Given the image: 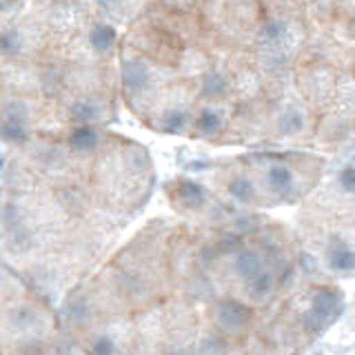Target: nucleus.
I'll return each instance as SVG.
<instances>
[{"mask_svg": "<svg viewBox=\"0 0 355 355\" xmlns=\"http://www.w3.org/2000/svg\"><path fill=\"white\" fill-rule=\"evenodd\" d=\"M231 193L238 200H249V198H253V184L247 180V178H238V180L231 182Z\"/></svg>", "mask_w": 355, "mask_h": 355, "instance_id": "nucleus-12", "label": "nucleus"}, {"mask_svg": "<svg viewBox=\"0 0 355 355\" xmlns=\"http://www.w3.org/2000/svg\"><path fill=\"white\" fill-rule=\"evenodd\" d=\"M225 87H227V83L222 80V76L211 73V76L207 78V83H205V92H207L209 96H214V94H222V92H225Z\"/></svg>", "mask_w": 355, "mask_h": 355, "instance_id": "nucleus-15", "label": "nucleus"}, {"mask_svg": "<svg viewBox=\"0 0 355 355\" xmlns=\"http://www.w3.org/2000/svg\"><path fill=\"white\" fill-rule=\"evenodd\" d=\"M271 286H273V275L266 269H260L253 277H249V293L253 300H262L264 295H269Z\"/></svg>", "mask_w": 355, "mask_h": 355, "instance_id": "nucleus-4", "label": "nucleus"}, {"mask_svg": "<svg viewBox=\"0 0 355 355\" xmlns=\"http://www.w3.org/2000/svg\"><path fill=\"white\" fill-rule=\"evenodd\" d=\"M164 122H166V127L178 129V127H182L187 122V114H184V111H169L166 118H164Z\"/></svg>", "mask_w": 355, "mask_h": 355, "instance_id": "nucleus-17", "label": "nucleus"}, {"mask_svg": "<svg viewBox=\"0 0 355 355\" xmlns=\"http://www.w3.org/2000/svg\"><path fill=\"white\" fill-rule=\"evenodd\" d=\"M282 125H284V131L295 133L302 129V116H300L297 111H286V116L282 118Z\"/></svg>", "mask_w": 355, "mask_h": 355, "instance_id": "nucleus-14", "label": "nucleus"}, {"mask_svg": "<svg viewBox=\"0 0 355 355\" xmlns=\"http://www.w3.org/2000/svg\"><path fill=\"white\" fill-rule=\"evenodd\" d=\"M331 266L336 271H351L353 269V253L349 249H333L331 251Z\"/></svg>", "mask_w": 355, "mask_h": 355, "instance_id": "nucleus-11", "label": "nucleus"}, {"mask_svg": "<svg viewBox=\"0 0 355 355\" xmlns=\"http://www.w3.org/2000/svg\"><path fill=\"white\" fill-rule=\"evenodd\" d=\"M94 116H96L94 107H89V105H76V107H73V118H76V120L87 122V120H92Z\"/></svg>", "mask_w": 355, "mask_h": 355, "instance_id": "nucleus-18", "label": "nucleus"}, {"mask_svg": "<svg viewBox=\"0 0 355 355\" xmlns=\"http://www.w3.org/2000/svg\"><path fill=\"white\" fill-rule=\"evenodd\" d=\"M125 85L131 92H138L144 85H147V69L140 62H129L125 67Z\"/></svg>", "mask_w": 355, "mask_h": 355, "instance_id": "nucleus-7", "label": "nucleus"}, {"mask_svg": "<svg viewBox=\"0 0 355 355\" xmlns=\"http://www.w3.org/2000/svg\"><path fill=\"white\" fill-rule=\"evenodd\" d=\"M96 142H98V136H96V131L92 127H80V129H76L73 131V136H71V144L78 149V151H89V149H94L96 147Z\"/></svg>", "mask_w": 355, "mask_h": 355, "instance_id": "nucleus-9", "label": "nucleus"}, {"mask_svg": "<svg viewBox=\"0 0 355 355\" xmlns=\"http://www.w3.org/2000/svg\"><path fill=\"white\" fill-rule=\"evenodd\" d=\"M94 351H96V353H114V351H116V347H114V344H111V340L103 338V340H98V342H96Z\"/></svg>", "mask_w": 355, "mask_h": 355, "instance_id": "nucleus-20", "label": "nucleus"}, {"mask_svg": "<svg viewBox=\"0 0 355 355\" xmlns=\"http://www.w3.org/2000/svg\"><path fill=\"white\" fill-rule=\"evenodd\" d=\"M353 169L349 166V169H344V173L340 175V180H342V187L347 189V191H353V187H355V182H353Z\"/></svg>", "mask_w": 355, "mask_h": 355, "instance_id": "nucleus-19", "label": "nucleus"}, {"mask_svg": "<svg viewBox=\"0 0 355 355\" xmlns=\"http://www.w3.org/2000/svg\"><path fill=\"white\" fill-rule=\"evenodd\" d=\"M178 198H180L187 207H198V205H202L205 193H202V189H200L196 182L184 180V182L178 184Z\"/></svg>", "mask_w": 355, "mask_h": 355, "instance_id": "nucleus-8", "label": "nucleus"}, {"mask_svg": "<svg viewBox=\"0 0 355 355\" xmlns=\"http://www.w3.org/2000/svg\"><path fill=\"white\" fill-rule=\"evenodd\" d=\"M282 33H284V25H282V22L273 20V22H269V25L264 27L262 38L264 40H277V38H282Z\"/></svg>", "mask_w": 355, "mask_h": 355, "instance_id": "nucleus-16", "label": "nucleus"}, {"mask_svg": "<svg viewBox=\"0 0 355 355\" xmlns=\"http://www.w3.org/2000/svg\"><path fill=\"white\" fill-rule=\"evenodd\" d=\"M216 318L225 331H240V329L247 327V322L251 318V311L242 302H238V300H225V302L218 304Z\"/></svg>", "mask_w": 355, "mask_h": 355, "instance_id": "nucleus-3", "label": "nucleus"}, {"mask_svg": "<svg viewBox=\"0 0 355 355\" xmlns=\"http://www.w3.org/2000/svg\"><path fill=\"white\" fill-rule=\"evenodd\" d=\"M0 133L5 140H25L27 136V109L20 103H11L3 111V122H0Z\"/></svg>", "mask_w": 355, "mask_h": 355, "instance_id": "nucleus-2", "label": "nucleus"}, {"mask_svg": "<svg viewBox=\"0 0 355 355\" xmlns=\"http://www.w3.org/2000/svg\"><path fill=\"white\" fill-rule=\"evenodd\" d=\"M114 36H116L114 29L103 25V27H98V29L92 33V44H94V47H96L98 51H107V49L111 47V44H114Z\"/></svg>", "mask_w": 355, "mask_h": 355, "instance_id": "nucleus-10", "label": "nucleus"}, {"mask_svg": "<svg viewBox=\"0 0 355 355\" xmlns=\"http://www.w3.org/2000/svg\"><path fill=\"white\" fill-rule=\"evenodd\" d=\"M340 313H342L340 293L327 288V291L318 293L313 300V309H311V313H309V327L313 331H322L327 324H331V322L336 320Z\"/></svg>", "mask_w": 355, "mask_h": 355, "instance_id": "nucleus-1", "label": "nucleus"}, {"mask_svg": "<svg viewBox=\"0 0 355 355\" xmlns=\"http://www.w3.org/2000/svg\"><path fill=\"white\" fill-rule=\"evenodd\" d=\"M262 269V262H260V255L253 253V251H242L238 253L236 258V271L242 275V277H253L255 273H258Z\"/></svg>", "mask_w": 355, "mask_h": 355, "instance_id": "nucleus-6", "label": "nucleus"}, {"mask_svg": "<svg viewBox=\"0 0 355 355\" xmlns=\"http://www.w3.org/2000/svg\"><path fill=\"white\" fill-rule=\"evenodd\" d=\"M198 127L202 129L205 133H214L220 127V118L214 114V111H205V114L200 116V120H198Z\"/></svg>", "mask_w": 355, "mask_h": 355, "instance_id": "nucleus-13", "label": "nucleus"}, {"mask_svg": "<svg viewBox=\"0 0 355 355\" xmlns=\"http://www.w3.org/2000/svg\"><path fill=\"white\" fill-rule=\"evenodd\" d=\"M269 184L275 193L286 196L293 187V173L288 171L286 166H273V169L269 171Z\"/></svg>", "mask_w": 355, "mask_h": 355, "instance_id": "nucleus-5", "label": "nucleus"}]
</instances>
